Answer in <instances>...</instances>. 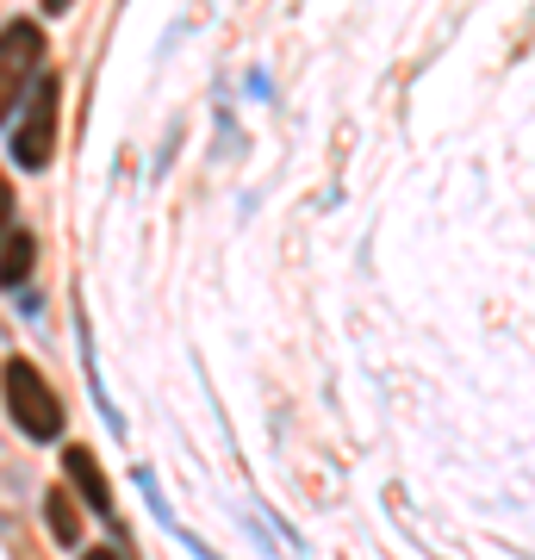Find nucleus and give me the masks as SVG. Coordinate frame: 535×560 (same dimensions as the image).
<instances>
[{
    "label": "nucleus",
    "instance_id": "f257e3e1",
    "mask_svg": "<svg viewBox=\"0 0 535 560\" xmlns=\"http://www.w3.org/2000/svg\"><path fill=\"white\" fill-rule=\"evenodd\" d=\"M0 399H7V418H13V430H20L25 442H38V448L62 442V399H57V386L44 381V368L32 355L0 361Z\"/></svg>",
    "mask_w": 535,
    "mask_h": 560
},
{
    "label": "nucleus",
    "instance_id": "f03ea898",
    "mask_svg": "<svg viewBox=\"0 0 535 560\" xmlns=\"http://www.w3.org/2000/svg\"><path fill=\"white\" fill-rule=\"evenodd\" d=\"M57 106H62V75H38L25 94V119L13 125V162L25 175H44L57 156Z\"/></svg>",
    "mask_w": 535,
    "mask_h": 560
},
{
    "label": "nucleus",
    "instance_id": "7ed1b4c3",
    "mask_svg": "<svg viewBox=\"0 0 535 560\" xmlns=\"http://www.w3.org/2000/svg\"><path fill=\"white\" fill-rule=\"evenodd\" d=\"M44 75V32L38 20H7L0 25V125L13 119V106L32 94Z\"/></svg>",
    "mask_w": 535,
    "mask_h": 560
},
{
    "label": "nucleus",
    "instance_id": "20e7f679",
    "mask_svg": "<svg viewBox=\"0 0 535 560\" xmlns=\"http://www.w3.org/2000/svg\"><path fill=\"white\" fill-rule=\"evenodd\" d=\"M62 474H69V486L81 492V504L88 511H100V517H113V486H106V474H100V460L88 442H62Z\"/></svg>",
    "mask_w": 535,
    "mask_h": 560
},
{
    "label": "nucleus",
    "instance_id": "39448f33",
    "mask_svg": "<svg viewBox=\"0 0 535 560\" xmlns=\"http://www.w3.org/2000/svg\"><path fill=\"white\" fill-rule=\"evenodd\" d=\"M32 261H38V243H32V231H13V237H0V287H7V293H13V287H25Z\"/></svg>",
    "mask_w": 535,
    "mask_h": 560
},
{
    "label": "nucleus",
    "instance_id": "423d86ee",
    "mask_svg": "<svg viewBox=\"0 0 535 560\" xmlns=\"http://www.w3.org/2000/svg\"><path fill=\"white\" fill-rule=\"evenodd\" d=\"M44 523H50V536H57L62 548L81 541V511H75V499H69V486H50V492H44Z\"/></svg>",
    "mask_w": 535,
    "mask_h": 560
},
{
    "label": "nucleus",
    "instance_id": "0eeeda50",
    "mask_svg": "<svg viewBox=\"0 0 535 560\" xmlns=\"http://www.w3.org/2000/svg\"><path fill=\"white\" fill-rule=\"evenodd\" d=\"M7 231H13V175L0 168V237H7Z\"/></svg>",
    "mask_w": 535,
    "mask_h": 560
},
{
    "label": "nucleus",
    "instance_id": "6e6552de",
    "mask_svg": "<svg viewBox=\"0 0 535 560\" xmlns=\"http://www.w3.org/2000/svg\"><path fill=\"white\" fill-rule=\"evenodd\" d=\"M81 560H119V555H113V548H88Z\"/></svg>",
    "mask_w": 535,
    "mask_h": 560
},
{
    "label": "nucleus",
    "instance_id": "1a4fd4ad",
    "mask_svg": "<svg viewBox=\"0 0 535 560\" xmlns=\"http://www.w3.org/2000/svg\"><path fill=\"white\" fill-rule=\"evenodd\" d=\"M62 7H69V0H44V13H62Z\"/></svg>",
    "mask_w": 535,
    "mask_h": 560
}]
</instances>
